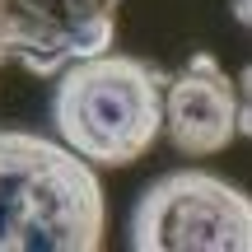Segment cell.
Instances as JSON below:
<instances>
[{"label": "cell", "instance_id": "obj_1", "mask_svg": "<svg viewBox=\"0 0 252 252\" xmlns=\"http://www.w3.org/2000/svg\"><path fill=\"white\" fill-rule=\"evenodd\" d=\"M103 234L89 159L37 131H0V252H98Z\"/></svg>", "mask_w": 252, "mask_h": 252}, {"label": "cell", "instance_id": "obj_2", "mask_svg": "<svg viewBox=\"0 0 252 252\" xmlns=\"http://www.w3.org/2000/svg\"><path fill=\"white\" fill-rule=\"evenodd\" d=\"M163 80L159 65L122 52H94L61 70L52 94V122L65 150L103 168L145 159L163 135Z\"/></svg>", "mask_w": 252, "mask_h": 252}, {"label": "cell", "instance_id": "obj_3", "mask_svg": "<svg viewBox=\"0 0 252 252\" xmlns=\"http://www.w3.org/2000/svg\"><path fill=\"white\" fill-rule=\"evenodd\" d=\"M135 252H248L252 201L234 182L201 168L163 173L131 210Z\"/></svg>", "mask_w": 252, "mask_h": 252}, {"label": "cell", "instance_id": "obj_4", "mask_svg": "<svg viewBox=\"0 0 252 252\" xmlns=\"http://www.w3.org/2000/svg\"><path fill=\"white\" fill-rule=\"evenodd\" d=\"M122 0H0V65L61 75L70 61L108 52Z\"/></svg>", "mask_w": 252, "mask_h": 252}, {"label": "cell", "instance_id": "obj_5", "mask_svg": "<svg viewBox=\"0 0 252 252\" xmlns=\"http://www.w3.org/2000/svg\"><path fill=\"white\" fill-rule=\"evenodd\" d=\"M163 131L182 154H220L243 131L238 89L210 52H196L173 80H163Z\"/></svg>", "mask_w": 252, "mask_h": 252}, {"label": "cell", "instance_id": "obj_6", "mask_svg": "<svg viewBox=\"0 0 252 252\" xmlns=\"http://www.w3.org/2000/svg\"><path fill=\"white\" fill-rule=\"evenodd\" d=\"M234 14H238V24H248V0H238V9H234Z\"/></svg>", "mask_w": 252, "mask_h": 252}]
</instances>
